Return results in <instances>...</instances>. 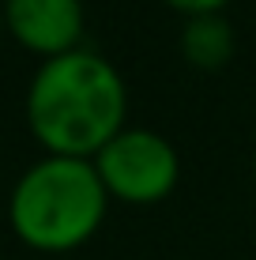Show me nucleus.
Masks as SVG:
<instances>
[{
	"instance_id": "1",
	"label": "nucleus",
	"mask_w": 256,
	"mask_h": 260,
	"mask_svg": "<svg viewBox=\"0 0 256 260\" xmlns=\"http://www.w3.org/2000/svg\"><path fill=\"white\" fill-rule=\"evenodd\" d=\"M125 76L87 46L42 60L26 83V124L49 155L94 158L125 128Z\"/></svg>"
},
{
	"instance_id": "2",
	"label": "nucleus",
	"mask_w": 256,
	"mask_h": 260,
	"mask_svg": "<svg viewBox=\"0 0 256 260\" xmlns=\"http://www.w3.org/2000/svg\"><path fill=\"white\" fill-rule=\"evenodd\" d=\"M109 192H105L94 158L46 155L30 162L12 185L8 215L12 226L34 249H76L102 226Z\"/></svg>"
},
{
	"instance_id": "3",
	"label": "nucleus",
	"mask_w": 256,
	"mask_h": 260,
	"mask_svg": "<svg viewBox=\"0 0 256 260\" xmlns=\"http://www.w3.org/2000/svg\"><path fill=\"white\" fill-rule=\"evenodd\" d=\"M102 185L125 204H158L181 181V155L162 132L125 124L94 155Z\"/></svg>"
},
{
	"instance_id": "4",
	"label": "nucleus",
	"mask_w": 256,
	"mask_h": 260,
	"mask_svg": "<svg viewBox=\"0 0 256 260\" xmlns=\"http://www.w3.org/2000/svg\"><path fill=\"white\" fill-rule=\"evenodd\" d=\"M4 26L42 60L79 49L87 26L83 0H4Z\"/></svg>"
},
{
	"instance_id": "5",
	"label": "nucleus",
	"mask_w": 256,
	"mask_h": 260,
	"mask_svg": "<svg viewBox=\"0 0 256 260\" xmlns=\"http://www.w3.org/2000/svg\"><path fill=\"white\" fill-rule=\"evenodd\" d=\"M234 49H237V34H234V23L223 12L189 15L181 23V53L189 64L215 72L234 57Z\"/></svg>"
},
{
	"instance_id": "6",
	"label": "nucleus",
	"mask_w": 256,
	"mask_h": 260,
	"mask_svg": "<svg viewBox=\"0 0 256 260\" xmlns=\"http://www.w3.org/2000/svg\"><path fill=\"white\" fill-rule=\"evenodd\" d=\"M166 4L185 12V15H211V12H223L230 0H166Z\"/></svg>"
},
{
	"instance_id": "7",
	"label": "nucleus",
	"mask_w": 256,
	"mask_h": 260,
	"mask_svg": "<svg viewBox=\"0 0 256 260\" xmlns=\"http://www.w3.org/2000/svg\"><path fill=\"white\" fill-rule=\"evenodd\" d=\"M0 34H4V0H0Z\"/></svg>"
},
{
	"instance_id": "8",
	"label": "nucleus",
	"mask_w": 256,
	"mask_h": 260,
	"mask_svg": "<svg viewBox=\"0 0 256 260\" xmlns=\"http://www.w3.org/2000/svg\"><path fill=\"white\" fill-rule=\"evenodd\" d=\"M252 177H256V147H252Z\"/></svg>"
}]
</instances>
